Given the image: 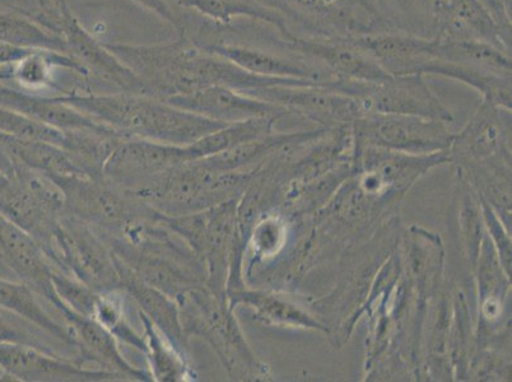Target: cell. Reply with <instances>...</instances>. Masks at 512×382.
Masks as SVG:
<instances>
[{
    "mask_svg": "<svg viewBox=\"0 0 512 382\" xmlns=\"http://www.w3.org/2000/svg\"><path fill=\"white\" fill-rule=\"evenodd\" d=\"M67 104L106 125L124 138L189 146L227 124L179 109L169 102L137 93L67 95Z\"/></svg>",
    "mask_w": 512,
    "mask_h": 382,
    "instance_id": "cell-1",
    "label": "cell"
},
{
    "mask_svg": "<svg viewBox=\"0 0 512 382\" xmlns=\"http://www.w3.org/2000/svg\"><path fill=\"white\" fill-rule=\"evenodd\" d=\"M176 301L186 338L206 342L231 379L272 380L271 370L249 346L226 297L216 295L204 284L185 292Z\"/></svg>",
    "mask_w": 512,
    "mask_h": 382,
    "instance_id": "cell-2",
    "label": "cell"
},
{
    "mask_svg": "<svg viewBox=\"0 0 512 382\" xmlns=\"http://www.w3.org/2000/svg\"><path fill=\"white\" fill-rule=\"evenodd\" d=\"M285 20L292 36L355 37L390 32L374 0H258Z\"/></svg>",
    "mask_w": 512,
    "mask_h": 382,
    "instance_id": "cell-3",
    "label": "cell"
},
{
    "mask_svg": "<svg viewBox=\"0 0 512 382\" xmlns=\"http://www.w3.org/2000/svg\"><path fill=\"white\" fill-rule=\"evenodd\" d=\"M237 202L239 199L227 200L180 216L160 214L162 225L178 235L202 260L206 286L221 297H226L232 251L241 239L237 231Z\"/></svg>",
    "mask_w": 512,
    "mask_h": 382,
    "instance_id": "cell-4",
    "label": "cell"
},
{
    "mask_svg": "<svg viewBox=\"0 0 512 382\" xmlns=\"http://www.w3.org/2000/svg\"><path fill=\"white\" fill-rule=\"evenodd\" d=\"M256 170L216 171L198 161L186 162L171 171L143 202L170 217L203 211L240 199Z\"/></svg>",
    "mask_w": 512,
    "mask_h": 382,
    "instance_id": "cell-5",
    "label": "cell"
},
{
    "mask_svg": "<svg viewBox=\"0 0 512 382\" xmlns=\"http://www.w3.org/2000/svg\"><path fill=\"white\" fill-rule=\"evenodd\" d=\"M50 259L55 269L71 274L93 291L121 290L118 260L104 237L67 213L60 216L55 228Z\"/></svg>",
    "mask_w": 512,
    "mask_h": 382,
    "instance_id": "cell-6",
    "label": "cell"
},
{
    "mask_svg": "<svg viewBox=\"0 0 512 382\" xmlns=\"http://www.w3.org/2000/svg\"><path fill=\"white\" fill-rule=\"evenodd\" d=\"M63 190L64 213L104 235L116 236L157 211L104 177L74 176L54 180Z\"/></svg>",
    "mask_w": 512,
    "mask_h": 382,
    "instance_id": "cell-7",
    "label": "cell"
},
{
    "mask_svg": "<svg viewBox=\"0 0 512 382\" xmlns=\"http://www.w3.org/2000/svg\"><path fill=\"white\" fill-rule=\"evenodd\" d=\"M353 147H375L408 155L448 152L453 133L445 121L399 114H363L351 125Z\"/></svg>",
    "mask_w": 512,
    "mask_h": 382,
    "instance_id": "cell-8",
    "label": "cell"
},
{
    "mask_svg": "<svg viewBox=\"0 0 512 382\" xmlns=\"http://www.w3.org/2000/svg\"><path fill=\"white\" fill-rule=\"evenodd\" d=\"M186 162H190L186 146L128 138L107 158L102 177L143 202L171 171Z\"/></svg>",
    "mask_w": 512,
    "mask_h": 382,
    "instance_id": "cell-9",
    "label": "cell"
},
{
    "mask_svg": "<svg viewBox=\"0 0 512 382\" xmlns=\"http://www.w3.org/2000/svg\"><path fill=\"white\" fill-rule=\"evenodd\" d=\"M330 87L355 97L365 114L412 115L448 124L454 120L420 74L390 76L379 82L337 81Z\"/></svg>",
    "mask_w": 512,
    "mask_h": 382,
    "instance_id": "cell-10",
    "label": "cell"
},
{
    "mask_svg": "<svg viewBox=\"0 0 512 382\" xmlns=\"http://www.w3.org/2000/svg\"><path fill=\"white\" fill-rule=\"evenodd\" d=\"M244 93L281 106L288 114L318 124V128L351 127L353 121L365 114L355 97L327 86L277 85Z\"/></svg>",
    "mask_w": 512,
    "mask_h": 382,
    "instance_id": "cell-11",
    "label": "cell"
},
{
    "mask_svg": "<svg viewBox=\"0 0 512 382\" xmlns=\"http://www.w3.org/2000/svg\"><path fill=\"white\" fill-rule=\"evenodd\" d=\"M448 153L455 167L511 165V110L482 101Z\"/></svg>",
    "mask_w": 512,
    "mask_h": 382,
    "instance_id": "cell-12",
    "label": "cell"
},
{
    "mask_svg": "<svg viewBox=\"0 0 512 382\" xmlns=\"http://www.w3.org/2000/svg\"><path fill=\"white\" fill-rule=\"evenodd\" d=\"M0 370L12 381L101 382L127 380L116 372L86 367L78 358H67L29 344L0 342Z\"/></svg>",
    "mask_w": 512,
    "mask_h": 382,
    "instance_id": "cell-13",
    "label": "cell"
},
{
    "mask_svg": "<svg viewBox=\"0 0 512 382\" xmlns=\"http://www.w3.org/2000/svg\"><path fill=\"white\" fill-rule=\"evenodd\" d=\"M0 258L21 282L30 286L55 310L63 309L53 284L55 265L39 241L3 213H0Z\"/></svg>",
    "mask_w": 512,
    "mask_h": 382,
    "instance_id": "cell-14",
    "label": "cell"
},
{
    "mask_svg": "<svg viewBox=\"0 0 512 382\" xmlns=\"http://www.w3.org/2000/svg\"><path fill=\"white\" fill-rule=\"evenodd\" d=\"M165 101L179 109L223 124L259 118L279 120L288 115L281 106L225 86H209L192 92L176 93V95L165 97Z\"/></svg>",
    "mask_w": 512,
    "mask_h": 382,
    "instance_id": "cell-15",
    "label": "cell"
},
{
    "mask_svg": "<svg viewBox=\"0 0 512 382\" xmlns=\"http://www.w3.org/2000/svg\"><path fill=\"white\" fill-rule=\"evenodd\" d=\"M291 48L323 65L337 81L379 82L390 77L355 39L290 36Z\"/></svg>",
    "mask_w": 512,
    "mask_h": 382,
    "instance_id": "cell-16",
    "label": "cell"
},
{
    "mask_svg": "<svg viewBox=\"0 0 512 382\" xmlns=\"http://www.w3.org/2000/svg\"><path fill=\"white\" fill-rule=\"evenodd\" d=\"M231 309L246 306L253 310L254 318L279 328L315 330L329 337V328L310 309L306 301L286 295V291L246 286L227 296Z\"/></svg>",
    "mask_w": 512,
    "mask_h": 382,
    "instance_id": "cell-17",
    "label": "cell"
},
{
    "mask_svg": "<svg viewBox=\"0 0 512 382\" xmlns=\"http://www.w3.org/2000/svg\"><path fill=\"white\" fill-rule=\"evenodd\" d=\"M64 323L72 330L79 344V358L93 363L102 370L116 372L130 381H152L150 372L143 371L125 360L118 339L90 316L79 315L68 309L59 312Z\"/></svg>",
    "mask_w": 512,
    "mask_h": 382,
    "instance_id": "cell-18",
    "label": "cell"
},
{
    "mask_svg": "<svg viewBox=\"0 0 512 382\" xmlns=\"http://www.w3.org/2000/svg\"><path fill=\"white\" fill-rule=\"evenodd\" d=\"M355 40L390 76L420 74L426 77L427 68L435 59L434 39L385 32L355 37Z\"/></svg>",
    "mask_w": 512,
    "mask_h": 382,
    "instance_id": "cell-19",
    "label": "cell"
},
{
    "mask_svg": "<svg viewBox=\"0 0 512 382\" xmlns=\"http://www.w3.org/2000/svg\"><path fill=\"white\" fill-rule=\"evenodd\" d=\"M116 260H118L121 277V290L133 298L139 312L146 315L176 348H179L181 352H188L189 339L186 338L183 323H181L180 307L176 298L143 282L136 274L130 272L118 258Z\"/></svg>",
    "mask_w": 512,
    "mask_h": 382,
    "instance_id": "cell-20",
    "label": "cell"
},
{
    "mask_svg": "<svg viewBox=\"0 0 512 382\" xmlns=\"http://www.w3.org/2000/svg\"><path fill=\"white\" fill-rule=\"evenodd\" d=\"M0 106L8 107L18 113L30 116L49 127L63 132H83V130H100L109 128L91 118L81 110L55 97H36L27 95L13 88L0 86ZM111 129V128H110Z\"/></svg>",
    "mask_w": 512,
    "mask_h": 382,
    "instance_id": "cell-21",
    "label": "cell"
},
{
    "mask_svg": "<svg viewBox=\"0 0 512 382\" xmlns=\"http://www.w3.org/2000/svg\"><path fill=\"white\" fill-rule=\"evenodd\" d=\"M39 295L26 283L11 282L0 278V310L18 316L27 323L43 330L49 337L57 340L79 354V344L67 324H60L44 310L39 302Z\"/></svg>",
    "mask_w": 512,
    "mask_h": 382,
    "instance_id": "cell-22",
    "label": "cell"
},
{
    "mask_svg": "<svg viewBox=\"0 0 512 382\" xmlns=\"http://www.w3.org/2000/svg\"><path fill=\"white\" fill-rule=\"evenodd\" d=\"M143 325L144 356L147 358L152 381L183 382L194 381L186 353L176 348L171 340L153 325L152 321L138 312Z\"/></svg>",
    "mask_w": 512,
    "mask_h": 382,
    "instance_id": "cell-23",
    "label": "cell"
},
{
    "mask_svg": "<svg viewBox=\"0 0 512 382\" xmlns=\"http://www.w3.org/2000/svg\"><path fill=\"white\" fill-rule=\"evenodd\" d=\"M307 132L296 133H277L267 135L239 144V146L227 149L225 152L218 153L207 158L198 160L207 169L216 171H251L256 170L265 160L278 152L279 149L288 146V144L300 141L306 137Z\"/></svg>",
    "mask_w": 512,
    "mask_h": 382,
    "instance_id": "cell-24",
    "label": "cell"
},
{
    "mask_svg": "<svg viewBox=\"0 0 512 382\" xmlns=\"http://www.w3.org/2000/svg\"><path fill=\"white\" fill-rule=\"evenodd\" d=\"M390 32L434 39L437 0H374Z\"/></svg>",
    "mask_w": 512,
    "mask_h": 382,
    "instance_id": "cell-25",
    "label": "cell"
},
{
    "mask_svg": "<svg viewBox=\"0 0 512 382\" xmlns=\"http://www.w3.org/2000/svg\"><path fill=\"white\" fill-rule=\"evenodd\" d=\"M435 59L441 62L482 69L500 76L512 77L511 54L481 40L437 43L434 40Z\"/></svg>",
    "mask_w": 512,
    "mask_h": 382,
    "instance_id": "cell-26",
    "label": "cell"
},
{
    "mask_svg": "<svg viewBox=\"0 0 512 382\" xmlns=\"http://www.w3.org/2000/svg\"><path fill=\"white\" fill-rule=\"evenodd\" d=\"M426 76H441L462 82L481 93L484 102L511 110L512 77L500 76V74L465 67V65L445 63L437 59H434L427 68Z\"/></svg>",
    "mask_w": 512,
    "mask_h": 382,
    "instance_id": "cell-27",
    "label": "cell"
},
{
    "mask_svg": "<svg viewBox=\"0 0 512 382\" xmlns=\"http://www.w3.org/2000/svg\"><path fill=\"white\" fill-rule=\"evenodd\" d=\"M276 123L277 119L259 118L227 124L216 132L204 135L197 142L186 146L190 161L202 160V158L218 155L227 149L239 146L241 143L267 137L274 133Z\"/></svg>",
    "mask_w": 512,
    "mask_h": 382,
    "instance_id": "cell-28",
    "label": "cell"
},
{
    "mask_svg": "<svg viewBox=\"0 0 512 382\" xmlns=\"http://www.w3.org/2000/svg\"><path fill=\"white\" fill-rule=\"evenodd\" d=\"M474 339H476V332L473 330L467 296L463 291L456 290L451 301L448 337V357L453 368L454 380H468V367L473 354Z\"/></svg>",
    "mask_w": 512,
    "mask_h": 382,
    "instance_id": "cell-29",
    "label": "cell"
},
{
    "mask_svg": "<svg viewBox=\"0 0 512 382\" xmlns=\"http://www.w3.org/2000/svg\"><path fill=\"white\" fill-rule=\"evenodd\" d=\"M0 41L16 48L55 51L62 54L68 49L67 41L21 16L0 13Z\"/></svg>",
    "mask_w": 512,
    "mask_h": 382,
    "instance_id": "cell-30",
    "label": "cell"
},
{
    "mask_svg": "<svg viewBox=\"0 0 512 382\" xmlns=\"http://www.w3.org/2000/svg\"><path fill=\"white\" fill-rule=\"evenodd\" d=\"M124 291L99 292L93 304L90 318L104 326L121 343L144 352L143 334H138L130 326L125 315Z\"/></svg>",
    "mask_w": 512,
    "mask_h": 382,
    "instance_id": "cell-31",
    "label": "cell"
},
{
    "mask_svg": "<svg viewBox=\"0 0 512 382\" xmlns=\"http://www.w3.org/2000/svg\"><path fill=\"white\" fill-rule=\"evenodd\" d=\"M458 179L460 194H462L458 221L468 267L470 272H472L474 265H476L479 251H481L486 230H484L481 207H479L478 198L476 200V193L465 183L462 177L458 176Z\"/></svg>",
    "mask_w": 512,
    "mask_h": 382,
    "instance_id": "cell-32",
    "label": "cell"
},
{
    "mask_svg": "<svg viewBox=\"0 0 512 382\" xmlns=\"http://www.w3.org/2000/svg\"><path fill=\"white\" fill-rule=\"evenodd\" d=\"M54 64L64 65L74 69L79 73L86 72L82 64L73 62L72 59L64 57L62 54H57L55 51H32L20 62L13 65L12 78L18 82V85L27 88V90H36L49 85L51 81V67Z\"/></svg>",
    "mask_w": 512,
    "mask_h": 382,
    "instance_id": "cell-33",
    "label": "cell"
},
{
    "mask_svg": "<svg viewBox=\"0 0 512 382\" xmlns=\"http://www.w3.org/2000/svg\"><path fill=\"white\" fill-rule=\"evenodd\" d=\"M0 133L23 139V141H36L54 144L67 151L69 146V132H63L40 123L18 111L0 106Z\"/></svg>",
    "mask_w": 512,
    "mask_h": 382,
    "instance_id": "cell-34",
    "label": "cell"
},
{
    "mask_svg": "<svg viewBox=\"0 0 512 382\" xmlns=\"http://www.w3.org/2000/svg\"><path fill=\"white\" fill-rule=\"evenodd\" d=\"M479 207H481L484 230L490 237L493 248L496 250L498 260L504 268L507 276L511 277L512 244L511 231L505 226L501 218L495 212L486 199L477 195Z\"/></svg>",
    "mask_w": 512,
    "mask_h": 382,
    "instance_id": "cell-35",
    "label": "cell"
},
{
    "mask_svg": "<svg viewBox=\"0 0 512 382\" xmlns=\"http://www.w3.org/2000/svg\"><path fill=\"white\" fill-rule=\"evenodd\" d=\"M511 46V0H478Z\"/></svg>",
    "mask_w": 512,
    "mask_h": 382,
    "instance_id": "cell-36",
    "label": "cell"
},
{
    "mask_svg": "<svg viewBox=\"0 0 512 382\" xmlns=\"http://www.w3.org/2000/svg\"><path fill=\"white\" fill-rule=\"evenodd\" d=\"M32 51L35 50L16 48V46L4 44L0 41V67L20 62L22 58H25Z\"/></svg>",
    "mask_w": 512,
    "mask_h": 382,
    "instance_id": "cell-37",
    "label": "cell"
},
{
    "mask_svg": "<svg viewBox=\"0 0 512 382\" xmlns=\"http://www.w3.org/2000/svg\"><path fill=\"white\" fill-rule=\"evenodd\" d=\"M138 2L143 3L144 6L150 7L153 11L160 13L162 17L172 22L171 13L169 8L166 7L164 0H138Z\"/></svg>",
    "mask_w": 512,
    "mask_h": 382,
    "instance_id": "cell-38",
    "label": "cell"
},
{
    "mask_svg": "<svg viewBox=\"0 0 512 382\" xmlns=\"http://www.w3.org/2000/svg\"><path fill=\"white\" fill-rule=\"evenodd\" d=\"M8 181V176L4 174L2 170H0V186H3Z\"/></svg>",
    "mask_w": 512,
    "mask_h": 382,
    "instance_id": "cell-39",
    "label": "cell"
},
{
    "mask_svg": "<svg viewBox=\"0 0 512 382\" xmlns=\"http://www.w3.org/2000/svg\"><path fill=\"white\" fill-rule=\"evenodd\" d=\"M4 67H6V65H4ZM4 67H0V81H3V79L6 78V76H4V72H3Z\"/></svg>",
    "mask_w": 512,
    "mask_h": 382,
    "instance_id": "cell-40",
    "label": "cell"
},
{
    "mask_svg": "<svg viewBox=\"0 0 512 382\" xmlns=\"http://www.w3.org/2000/svg\"><path fill=\"white\" fill-rule=\"evenodd\" d=\"M7 0H0V3H6Z\"/></svg>",
    "mask_w": 512,
    "mask_h": 382,
    "instance_id": "cell-41",
    "label": "cell"
}]
</instances>
